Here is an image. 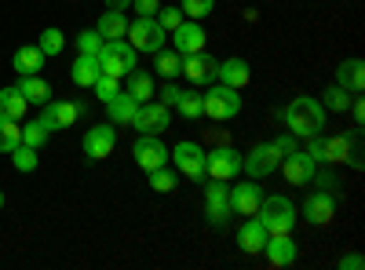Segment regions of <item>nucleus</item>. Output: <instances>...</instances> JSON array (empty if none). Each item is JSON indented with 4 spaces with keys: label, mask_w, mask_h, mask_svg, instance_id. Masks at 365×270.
<instances>
[{
    "label": "nucleus",
    "mask_w": 365,
    "mask_h": 270,
    "mask_svg": "<svg viewBox=\"0 0 365 270\" xmlns=\"http://www.w3.org/2000/svg\"><path fill=\"white\" fill-rule=\"evenodd\" d=\"M11 165H15V172H34V168L41 165V157H37V150H34V146L19 142V146L11 150Z\"/></svg>",
    "instance_id": "nucleus-33"
},
{
    "label": "nucleus",
    "mask_w": 365,
    "mask_h": 270,
    "mask_svg": "<svg viewBox=\"0 0 365 270\" xmlns=\"http://www.w3.org/2000/svg\"><path fill=\"white\" fill-rule=\"evenodd\" d=\"M37 48L44 51V58H48V55L55 58L58 51L66 48V37H63V29H55V26H51V29H44V33H41V44H37Z\"/></svg>",
    "instance_id": "nucleus-37"
},
{
    "label": "nucleus",
    "mask_w": 365,
    "mask_h": 270,
    "mask_svg": "<svg viewBox=\"0 0 365 270\" xmlns=\"http://www.w3.org/2000/svg\"><path fill=\"white\" fill-rule=\"evenodd\" d=\"M274 146H278L282 157H285V154H292V150H296V135H292V132H289V135H278V139H274Z\"/></svg>",
    "instance_id": "nucleus-44"
},
{
    "label": "nucleus",
    "mask_w": 365,
    "mask_h": 270,
    "mask_svg": "<svg viewBox=\"0 0 365 270\" xmlns=\"http://www.w3.org/2000/svg\"><path fill=\"white\" fill-rule=\"evenodd\" d=\"M259 201H263V190L256 187V179L230 187V216H256Z\"/></svg>",
    "instance_id": "nucleus-15"
},
{
    "label": "nucleus",
    "mask_w": 365,
    "mask_h": 270,
    "mask_svg": "<svg viewBox=\"0 0 365 270\" xmlns=\"http://www.w3.org/2000/svg\"><path fill=\"white\" fill-rule=\"evenodd\" d=\"M311 142H307V150H303V154H307L314 165L318 161H325V139H322V132H314V135H307Z\"/></svg>",
    "instance_id": "nucleus-43"
},
{
    "label": "nucleus",
    "mask_w": 365,
    "mask_h": 270,
    "mask_svg": "<svg viewBox=\"0 0 365 270\" xmlns=\"http://www.w3.org/2000/svg\"><path fill=\"white\" fill-rule=\"evenodd\" d=\"M263 256L270 266H292L296 263V242L289 234H270L267 245H263Z\"/></svg>",
    "instance_id": "nucleus-20"
},
{
    "label": "nucleus",
    "mask_w": 365,
    "mask_h": 270,
    "mask_svg": "<svg viewBox=\"0 0 365 270\" xmlns=\"http://www.w3.org/2000/svg\"><path fill=\"white\" fill-rule=\"evenodd\" d=\"M135 58H139V51L120 37V41H106L103 48H99V66H103V73H110V77H128L132 70H135Z\"/></svg>",
    "instance_id": "nucleus-4"
},
{
    "label": "nucleus",
    "mask_w": 365,
    "mask_h": 270,
    "mask_svg": "<svg viewBox=\"0 0 365 270\" xmlns=\"http://www.w3.org/2000/svg\"><path fill=\"white\" fill-rule=\"evenodd\" d=\"M106 110H110V125H132V117H135L139 103H135L128 92H117V95L106 103Z\"/></svg>",
    "instance_id": "nucleus-29"
},
{
    "label": "nucleus",
    "mask_w": 365,
    "mask_h": 270,
    "mask_svg": "<svg viewBox=\"0 0 365 270\" xmlns=\"http://www.w3.org/2000/svg\"><path fill=\"white\" fill-rule=\"evenodd\" d=\"M120 77H110V73H99V81L96 84H91V88H96V95L103 99V103H110L117 92H120V84H117Z\"/></svg>",
    "instance_id": "nucleus-41"
},
{
    "label": "nucleus",
    "mask_w": 365,
    "mask_h": 270,
    "mask_svg": "<svg viewBox=\"0 0 365 270\" xmlns=\"http://www.w3.org/2000/svg\"><path fill=\"white\" fill-rule=\"evenodd\" d=\"M158 73L165 77V81H175L179 73H182V55L179 51H158Z\"/></svg>",
    "instance_id": "nucleus-32"
},
{
    "label": "nucleus",
    "mask_w": 365,
    "mask_h": 270,
    "mask_svg": "<svg viewBox=\"0 0 365 270\" xmlns=\"http://www.w3.org/2000/svg\"><path fill=\"white\" fill-rule=\"evenodd\" d=\"M15 88L26 95V103H29V106H44V103H51V88H48V81H41V73L22 77Z\"/></svg>",
    "instance_id": "nucleus-26"
},
{
    "label": "nucleus",
    "mask_w": 365,
    "mask_h": 270,
    "mask_svg": "<svg viewBox=\"0 0 365 270\" xmlns=\"http://www.w3.org/2000/svg\"><path fill=\"white\" fill-rule=\"evenodd\" d=\"M172 161H175V168L182 172V175H190V179H201L205 175V150L197 146V142H175V150L168 154Z\"/></svg>",
    "instance_id": "nucleus-12"
},
{
    "label": "nucleus",
    "mask_w": 365,
    "mask_h": 270,
    "mask_svg": "<svg viewBox=\"0 0 365 270\" xmlns=\"http://www.w3.org/2000/svg\"><path fill=\"white\" fill-rule=\"evenodd\" d=\"M278 168H285V179H289L292 187H311L314 179H318L314 161H311L307 154H303V150H292V154H285Z\"/></svg>",
    "instance_id": "nucleus-11"
},
{
    "label": "nucleus",
    "mask_w": 365,
    "mask_h": 270,
    "mask_svg": "<svg viewBox=\"0 0 365 270\" xmlns=\"http://www.w3.org/2000/svg\"><path fill=\"white\" fill-rule=\"evenodd\" d=\"M201 103H205V117H212V121H230V117L241 113V92L237 88H227V84L208 88L201 95Z\"/></svg>",
    "instance_id": "nucleus-5"
},
{
    "label": "nucleus",
    "mask_w": 365,
    "mask_h": 270,
    "mask_svg": "<svg viewBox=\"0 0 365 270\" xmlns=\"http://www.w3.org/2000/svg\"><path fill=\"white\" fill-rule=\"evenodd\" d=\"M361 266H365V259H361L358 252H351V256L340 259V270H361Z\"/></svg>",
    "instance_id": "nucleus-47"
},
{
    "label": "nucleus",
    "mask_w": 365,
    "mask_h": 270,
    "mask_svg": "<svg viewBox=\"0 0 365 270\" xmlns=\"http://www.w3.org/2000/svg\"><path fill=\"white\" fill-rule=\"evenodd\" d=\"M132 157L143 172H154L161 165H168V146L158 139V135H139L135 146H132Z\"/></svg>",
    "instance_id": "nucleus-9"
},
{
    "label": "nucleus",
    "mask_w": 365,
    "mask_h": 270,
    "mask_svg": "<svg viewBox=\"0 0 365 270\" xmlns=\"http://www.w3.org/2000/svg\"><path fill=\"white\" fill-rule=\"evenodd\" d=\"M256 216H259V223L270 230V234H289L292 227H296V204L285 197V194H274V197H263L259 201V208H256Z\"/></svg>",
    "instance_id": "nucleus-2"
},
{
    "label": "nucleus",
    "mask_w": 365,
    "mask_h": 270,
    "mask_svg": "<svg viewBox=\"0 0 365 270\" xmlns=\"http://www.w3.org/2000/svg\"><path fill=\"white\" fill-rule=\"evenodd\" d=\"M22 142V121H0V154H11Z\"/></svg>",
    "instance_id": "nucleus-35"
},
{
    "label": "nucleus",
    "mask_w": 365,
    "mask_h": 270,
    "mask_svg": "<svg viewBox=\"0 0 365 270\" xmlns=\"http://www.w3.org/2000/svg\"><path fill=\"white\" fill-rule=\"evenodd\" d=\"M175 110L187 117V121H197V117H205V103H201V92H197V84H194V92H179V103Z\"/></svg>",
    "instance_id": "nucleus-30"
},
{
    "label": "nucleus",
    "mask_w": 365,
    "mask_h": 270,
    "mask_svg": "<svg viewBox=\"0 0 365 270\" xmlns=\"http://www.w3.org/2000/svg\"><path fill=\"white\" fill-rule=\"evenodd\" d=\"M96 29H99V37L103 41H120L128 33V19H125V11H103V19L96 22Z\"/></svg>",
    "instance_id": "nucleus-28"
},
{
    "label": "nucleus",
    "mask_w": 365,
    "mask_h": 270,
    "mask_svg": "<svg viewBox=\"0 0 365 270\" xmlns=\"http://www.w3.org/2000/svg\"><path fill=\"white\" fill-rule=\"evenodd\" d=\"M128 44L139 51V55H158L165 44H168V33L161 29V22L154 15H139L135 22H128Z\"/></svg>",
    "instance_id": "nucleus-3"
},
{
    "label": "nucleus",
    "mask_w": 365,
    "mask_h": 270,
    "mask_svg": "<svg viewBox=\"0 0 365 270\" xmlns=\"http://www.w3.org/2000/svg\"><path fill=\"white\" fill-rule=\"evenodd\" d=\"M216 77H220V84H227V88H245L249 81H252V70H249V63L245 58H227V63H220L216 66Z\"/></svg>",
    "instance_id": "nucleus-22"
},
{
    "label": "nucleus",
    "mask_w": 365,
    "mask_h": 270,
    "mask_svg": "<svg viewBox=\"0 0 365 270\" xmlns=\"http://www.w3.org/2000/svg\"><path fill=\"white\" fill-rule=\"evenodd\" d=\"M216 58H212L208 51H194V55H182V77H187L190 84H208L216 81Z\"/></svg>",
    "instance_id": "nucleus-17"
},
{
    "label": "nucleus",
    "mask_w": 365,
    "mask_h": 270,
    "mask_svg": "<svg viewBox=\"0 0 365 270\" xmlns=\"http://www.w3.org/2000/svg\"><path fill=\"white\" fill-rule=\"evenodd\" d=\"M26 110L29 103L19 88H0V121H22Z\"/></svg>",
    "instance_id": "nucleus-24"
},
{
    "label": "nucleus",
    "mask_w": 365,
    "mask_h": 270,
    "mask_svg": "<svg viewBox=\"0 0 365 270\" xmlns=\"http://www.w3.org/2000/svg\"><path fill=\"white\" fill-rule=\"evenodd\" d=\"M212 8H216V0H182V4H179V11L187 15V19H194V22H201L205 15H212Z\"/></svg>",
    "instance_id": "nucleus-39"
},
{
    "label": "nucleus",
    "mask_w": 365,
    "mask_h": 270,
    "mask_svg": "<svg viewBox=\"0 0 365 270\" xmlns=\"http://www.w3.org/2000/svg\"><path fill=\"white\" fill-rule=\"evenodd\" d=\"M158 22H161V29H165V33H172V29L182 22V11L179 8H158V15H154Z\"/></svg>",
    "instance_id": "nucleus-42"
},
{
    "label": "nucleus",
    "mask_w": 365,
    "mask_h": 270,
    "mask_svg": "<svg viewBox=\"0 0 365 270\" xmlns=\"http://www.w3.org/2000/svg\"><path fill=\"white\" fill-rule=\"evenodd\" d=\"M161 103H165V106H175V103H179V88H175L172 81H165V92H161Z\"/></svg>",
    "instance_id": "nucleus-45"
},
{
    "label": "nucleus",
    "mask_w": 365,
    "mask_h": 270,
    "mask_svg": "<svg viewBox=\"0 0 365 270\" xmlns=\"http://www.w3.org/2000/svg\"><path fill=\"white\" fill-rule=\"evenodd\" d=\"M358 132L354 135H340V139H325V161L332 165H351V168H361V150L354 146Z\"/></svg>",
    "instance_id": "nucleus-19"
},
{
    "label": "nucleus",
    "mask_w": 365,
    "mask_h": 270,
    "mask_svg": "<svg viewBox=\"0 0 365 270\" xmlns=\"http://www.w3.org/2000/svg\"><path fill=\"white\" fill-rule=\"evenodd\" d=\"M336 84L347 88V92H361V88H365V63H361V58H347V63H340Z\"/></svg>",
    "instance_id": "nucleus-27"
},
{
    "label": "nucleus",
    "mask_w": 365,
    "mask_h": 270,
    "mask_svg": "<svg viewBox=\"0 0 365 270\" xmlns=\"http://www.w3.org/2000/svg\"><path fill=\"white\" fill-rule=\"evenodd\" d=\"M205 212H208V223H216V227L230 219V190L223 179H212L205 187Z\"/></svg>",
    "instance_id": "nucleus-10"
},
{
    "label": "nucleus",
    "mask_w": 365,
    "mask_h": 270,
    "mask_svg": "<svg viewBox=\"0 0 365 270\" xmlns=\"http://www.w3.org/2000/svg\"><path fill=\"white\" fill-rule=\"evenodd\" d=\"M205 41H208V33L201 29V22H179L175 29H172V44H175V51L179 55H194V51H205Z\"/></svg>",
    "instance_id": "nucleus-14"
},
{
    "label": "nucleus",
    "mask_w": 365,
    "mask_h": 270,
    "mask_svg": "<svg viewBox=\"0 0 365 270\" xmlns=\"http://www.w3.org/2000/svg\"><path fill=\"white\" fill-rule=\"evenodd\" d=\"M77 117H81V106L77 103H66V99H55V103H44V110H41V121L51 128V132H58V128H70V125H77Z\"/></svg>",
    "instance_id": "nucleus-18"
},
{
    "label": "nucleus",
    "mask_w": 365,
    "mask_h": 270,
    "mask_svg": "<svg viewBox=\"0 0 365 270\" xmlns=\"http://www.w3.org/2000/svg\"><path fill=\"white\" fill-rule=\"evenodd\" d=\"M150 187H154L158 194H172V190L179 187V175H175L168 165H161V168L150 172Z\"/></svg>",
    "instance_id": "nucleus-34"
},
{
    "label": "nucleus",
    "mask_w": 365,
    "mask_h": 270,
    "mask_svg": "<svg viewBox=\"0 0 365 270\" xmlns=\"http://www.w3.org/2000/svg\"><path fill=\"white\" fill-rule=\"evenodd\" d=\"M322 99H325V103H322L325 110H340V113H344V110L351 106V92H347V88H340V84H332Z\"/></svg>",
    "instance_id": "nucleus-38"
},
{
    "label": "nucleus",
    "mask_w": 365,
    "mask_h": 270,
    "mask_svg": "<svg viewBox=\"0 0 365 270\" xmlns=\"http://www.w3.org/2000/svg\"><path fill=\"white\" fill-rule=\"evenodd\" d=\"M278 165H282V150L274 146V139L256 142L249 154H241V172H249V179H263L270 172H278Z\"/></svg>",
    "instance_id": "nucleus-6"
},
{
    "label": "nucleus",
    "mask_w": 365,
    "mask_h": 270,
    "mask_svg": "<svg viewBox=\"0 0 365 270\" xmlns=\"http://www.w3.org/2000/svg\"><path fill=\"white\" fill-rule=\"evenodd\" d=\"M325 113H329V110H325L318 99L299 95V99H292V103L285 106V125H289V132H292L296 139H307V135H314V132L325 128Z\"/></svg>",
    "instance_id": "nucleus-1"
},
{
    "label": "nucleus",
    "mask_w": 365,
    "mask_h": 270,
    "mask_svg": "<svg viewBox=\"0 0 365 270\" xmlns=\"http://www.w3.org/2000/svg\"><path fill=\"white\" fill-rule=\"evenodd\" d=\"M103 44H106V41L99 37V29H84V33L77 37V51H81V55H99Z\"/></svg>",
    "instance_id": "nucleus-40"
},
{
    "label": "nucleus",
    "mask_w": 365,
    "mask_h": 270,
    "mask_svg": "<svg viewBox=\"0 0 365 270\" xmlns=\"http://www.w3.org/2000/svg\"><path fill=\"white\" fill-rule=\"evenodd\" d=\"M267 237H270V230L259 223V216H252V219L241 223V230H237V249L249 252V256H256V252H263Z\"/></svg>",
    "instance_id": "nucleus-21"
},
{
    "label": "nucleus",
    "mask_w": 365,
    "mask_h": 270,
    "mask_svg": "<svg viewBox=\"0 0 365 270\" xmlns=\"http://www.w3.org/2000/svg\"><path fill=\"white\" fill-rule=\"evenodd\" d=\"M11 66H15V73H19V77L41 73V70H44V51H41L37 44H26V48H19V51H15Z\"/></svg>",
    "instance_id": "nucleus-25"
},
{
    "label": "nucleus",
    "mask_w": 365,
    "mask_h": 270,
    "mask_svg": "<svg viewBox=\"0 0 365 270\" xmlns=\"http://www.w3.org/2000/svg\"><path fill=\"white\" fill-rule=\"evenodd\" d=\"M99 73H103V66H99V55H81V51H77L73 66H70L73 84H77V88H91V84L99 81Z\"/></svg>",
    "instance_id": "nucleus-23"
},
{
    "label": "nucleus",
    "mask_w": 365,
    "mask_h": 270,
    "mask_svg": "<svg viewBox=\"0 0 365 270\" xmlns=\"http://www.w3.org/2000/svg\"><path fill=\"white\" fill-rule=\"evenodd\" d=\"M351 113H354V128H361V121H365V103H361V99H351Z\"/></svg>",
    "instance_id": "nucleus-48"
},
{
    "label": "nucleus",
    "mask_w": 365,
    "mask_h": 270,
    "mask_svg": "<svg viewBox=\"0 0 365 270\" xmlns=\"http://www.w3.org/2000/svg\"><path fill=\"white\" fill-rule=\"evenodd\" d=\"M128 95L135 99V103H146L150 95H154V81H150L146 73H128Z\"/></svg>",
    "instance_id": "nucleus-36"
},
{
    "label": "nucleus",
    "mask_w": 365,
    "mask_h": 270,
    "mask_svg": "<svg viewBox=\"0 0 365 270\" xmlns=\"http://www.w3.org/2000/svg\"><path fill=\"white\" fill-rule=\"evenodd\" d=\"M241 172V154L234 146H216L212 154H205V175H212V179H234Z\"/></svg>",
    "instance_id": "nucleus-8"
},
{
    "label": "nucleus",
    "mask_w": 365,
    "mask_h": 270,
    "mask_svg": "<svg viewBox=\"0 0 365 270\" xmlns=\"http://www.w3.org/2000/svg\"><path fill=\"white\" fill-rule=\"evenodd\" d=\"M0 208H4V194H0Z\"/></svg>",
    "instance_id": "nucleus-50"
},
{
    "label": "nucleus",
    "mask_w": 365,
    "mask_h": 270,
    "mask_svg": "<svg viewBox=\"0 0 365 270\" xmlns=\"http://www.w3.org/2000/svg\"><path fill=\"white\" fill-rule=\"evenodd\" d=\"M113 146H117V132L110 125L88 128V135H84V157L88 161H103V157L113 154Z\"/></svg>",
    "instance_id": "nucleus-16"
},
{
    "label": "nucleus",
    "mask_w": 365,
    "mask_h": 270,
    "mask_svg": "<svg viewBox=\"0 0 365 270\" xmlns=\"http://www.w3.org/2000/svg\"><path fill=\"white\" fill-rule=\"evenodd\" d=\"M132 4V0H106V8H113V11H125Z\"/></svg>",
    "instance_id": "nucleus-49"
},
{
    "label": "nucleus",
    "mask_w": 365,
    "mask_h": 270,
    "mask_svg": "<svg viewBox=\"0 0 365 270\" xmlns=\"http://www.w3.org/2000/svg\"><path fill=\"white\" fill-rule=\"evenodd\" d=\"M168 125H172V113L165 103H139V110L132 117V128L139 135H161Z\"/></svg>",
    "instance_id": "nucleus-7"
},
{
    "label": "nucleus",
    "mask_w": 365,
    "mask_h": 270,
    "mask_svg": "<svg viewBox=\"0 0 365 270\" xmlns=\"http://www.w3.org/2000/svg\"><path fill=\"white\" fill-rule=\"evenodd\" d=\"M332 216H336V194L318 190V194H311L307 201H303V219H307L311 227H325Z\"/></svg>",
    "instance_id": "nucleus-13"
},
{
    "label": "nucleus",
    "mask_w": 365,
    "mask_h": 270,
    "mask_svg": "<svg viewBox=\"0 0 365 270\" xmlns=\"http://www.w3.org/2000/svg\"><path fill=\"white\" fill-rule=\"evenodd\" d=\"M132 4H135L139 15H158V8H161L158 0H132Z\"/></svg>",
    "instance_id": "nucleus-46"
},
{
    "label": "nucleus",
    "mask_w": 365,
    "mask_h": 270,
    "mask_svg": "<svg viewBox=\"0 0 365 270\" xmlns=\"http://www.w3.org/2000/svg\"><path fill=\"white\" fill-rule=\"evenodd\" d=\"M48 135H51V128L41 121V117H37V121H26V125H22V142L34 146V150H41V146L48 142Z\"/></svg>",
    "instance_id": "nucleus-31"
}]
</instances>
